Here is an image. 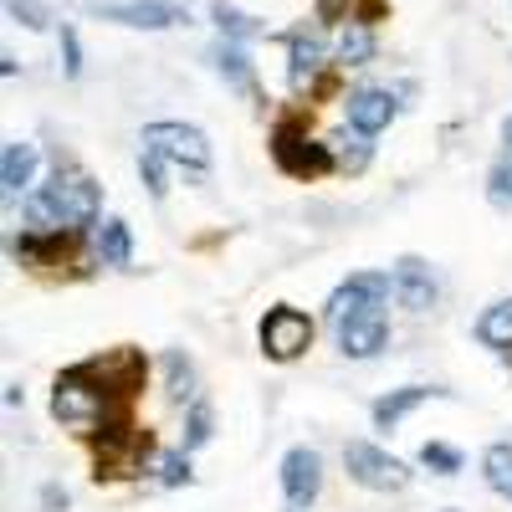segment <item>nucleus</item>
I'll use <instances>...</instances> for the list:
<instances>
[{
    "label": "nucleus",
    "mask_w": 512,
    "mask_h": 512,
    "mask_svg": "<svg viewBox=\"0 0 512 512\" xmlns=\"http://www.w3.org/2000/svg\"><path fill=\"white\" fill-rule=\"evenodd\" d=\"M420 466H431L436 477H456L461 472V451L456 446H441V441H425L420 446Z\"/></svg>",
    "instance_id": "obj_27"
},
{
    "label": "nucleus",
    "mask_w": 512,
    "mask_h": 512,
    "mask_svg": "<svg viewBox=\"0 0 512 512\" xmlns=\"http://www.w3.org/2000/svg\"><path fill=\"white\" fill-rule=\"evenodd\" d=\"M333 344H338V354H344V359H374L384 344H390V318H384V303L344 318V323L333 328Z\"/></svg>",
    "instance_id": "obj_12"
},
{
    "label": "nucleus",
    "mask_w": 512,
    "mask_h": 512,
    "mask_svg": "<svg viewBox=\"0 0 512 512\" xmlns=\"http://www.w3.org/2000/svg\"><path fill=\"white\" fill-rule=\"evenodd\" d=\"M287 52H292V88H328L333 67H338V47H333V31L328 26H297L287 36Z\"/></svg>",
    "instance_id": "obj_5"
},
{
    "label": "nucleus",
    "mask_w": 512,
    "mask_h": 512,
    "mask_svg": "<svg viewBox=\"0 0 512 512\" xmlns=\"http://www.w3.org/2000/svg\"><path fill=\"white\" fill-rule=\"evenodd\" d=\"M477 338L487 349H512V297H502L477 318Z\"/></svg>",
    "instance_id": "obj_24"
},
{
    "label": "nucleus",
    "mask_w": 512,
    "mask_h": 512,
    "mask_svg": "<svg viewBox=\"0 0 512 512\" xmlns=\"http://www.w3.org/2000/svg\"><path fill=\"white\" fill-rule=\"evenodd\" d=\"M441 395L446 390H436V384H405V390H390L384 400H374L369 420H374V431H395L410 410H420L425 400H441Z\"/></svg>",
    "instance_id": "obj_16"
},
{
    "label": "nucleus",
    "mask_w": 512,
    "mask_h": 512,
    "mask_svg": "<svg viewBox=\"0 0 512 512\" xmlns=\"http://www.w3.org/2000/svg\"><path fill=\"white\" fill-rule=\"evenodd\" d=\"M395 113H400V103H395V93L390 88H354L349 93V128L354 134H384V128L395 123Z\"/></svg>",
    "instance_id": "obj_15"
},
{
    "label": "nucleus",
    "mask_w": 512,
    "mask_h": 512,
    "mask_svg": "<svg viewBox=\"0 0 512 512\" xmlns=\"http://www.w3.org/2000/svg\"><path fill=\"white\" fill-rule=\"evenodd\" d=\"M31 185H36V144L11 139L0 149V190H6V200H16V195H31Z\"/></svg>",
    "instance_id": "obj_17"
},
{
    "label": "nucleus",
    "mask_w": 512,
    "mask_h": 512,
    "mask_svg": "<svg viewBox=\"0 0 512 512\" xmlns=\"http://www.w3.org/2000/svg\"><path fill=\"white\" fill-rule=\"evenodd\" d=\"M6 16L21 21V26H31V31H47V26L57 21L47 6H36V0H6Z\"/></svg>",
    "instance_id": "obj_28"
},
{
    "label": "nucleus",
    "mask_w": 512,
    "mask_h": 512,
    "mask_svg": "<svg viewBox=\"0 0 512 512\" xmlns=\"http://www.w3.org/2000/svg\"><path fill=\"white\" fill-rule=\"evenodd\" d=\"M318 487H323V456L313 446H292L282 456V497H287L282 512H313Z\"/></svg>",
    "instance_id": "obj_11"
},
{
    "label": "nucleus",
    "mask_w": 512,
    "mask_h": 512,
    "mask_svg": "<svg viewBox=\"0 0 512 512\" xmlns=\"http://www.w3.org/2000/svg\"><path fill=\"white\" fill-rule=\"evenodd\" d=\"M210 67H216V72L226 77V88H236V93L256 98V72H251V62H246V52L236 47V41H221V47L210 52Z\"/></svg>",
    "instance_id": "obj_20"
},
{
    "label": "nucleus",
    "mask_w": 512,
    "mask_h": 512,
    "mask_svg": "<svg viewBox=\"0 0 512 512\" xmlns=\"http://www.w3.org/2000/svg\"><path fill=\"white\" fill-rule=\"evenodd\" d=\"M77 369H82V379H88L93 390L103 395L108 410H134L144 379H149V359H144L139 349H108V354H98V359H82Z\"/></svg>",
    "instance_id": "obj_3"
},
{
    "label": "nucleus",
    "mask_w": 512,
    "mask_h": 512,
    "mask_svg": "<svg viewBox=\"0 0 512 512\" xmlns=\"http://www.w3.org/2000/svg\"><path fill=\"white\" fill-rule=\"evenodd\" d=\"M103 190L77 164H57L47 185L26 195V231H88L98 226Z\"/></svg>",
    "instance_id": "obj_1"
},
{
    "label": "nucleus",
    "mask_w": 512,
    "mask_h": 512,
    "mask_svg": "<svg viewBox=\"0 0 512 512\" xmlns=\"http://www.w3.org/2000/svg\"><path fill=\"white\" fill-rule=\"evenodd\" d=\"M272 159H277V169H282L287 180H323V175H333V169H338L333 144H318L308 134V118L303 113H292V118H282L272 128Z\"/></svg>",
    "instance_id": "obj_4"
},
{
    "label": "nucleus",
    "mask_w": 512,
    "mask_h": 512,
    "mask_svg": "<svg viewBox=\"0 0 512 512\" xmlns=\"http://www.w3.org/2000/svg\"><path fill=\"white\" fill-rule=\"evenodd\" d=\"M159 482H164V487H180V482H190V461H185V451H169V456H159Z\"/></svg>",
    "instance_id": "obj_32"
},
{
    "label": "nucleus",
    "mask_w": 512,
    "mask_h": 512,
    "mask_svg": "<svg viewBox=\"0 0 512 512\" xmlns=\"http://www.w3.org/2000/svg\"><path fill=\"white\" fill-rule=\"evenodd\" d=\"M482 477H487V487H492L497 497L512 502V446H507V441L487 446V456H482Z\"/></svg>",
    "instance_id": "obj_25"
},
{
    "label": "nucleus",
    "mask_w": 512,
    "mask_h": 512,
    "mask_svg": "<svg viewBox=\"0 0 512 512\" xmlns=\"http://www.w3.org/2000/svg\"><path fill=\"white\" fill-rule=\"evenodd\" d=\"M164 169H169V159H159L154 149H139V180L149 185L154 200H164Z\"/></svg>",
    "instance_id": "obj_30"
},
{
    "label": "nucleus",
    "mask_w": 512,
    "mask_h": 512,
    "mask_svg": "<svg viewBox=\"0 0 512 512\" xmlns=\"http://www.w3.org/2000/svg\"><path fill=\"white\" fill-rule=\"evenodd\" d=\"M62 67H67V77H82V41L67 21H62Z\"/></svg>",
    "instance_id": "obj_33"
},
{
    "label": "nucleus",
    "mask_w": 512,
    "mask_h": 512,
    "mask_svg": "<svg viewBox=\"0 0 512 512\" xmlns=\"http://www.w3.org/2000/svg\"><path fill=\"white\" fill-rule=\"evenodd\" d=\"M333 47H338V67H364L374 57V26H338Z\"/></svg>",
    "instance_id": "obj_23"
},
{
    "label": "nucleus",
    "mask_w": 512,
    "mask_h": 512,
    "mask_svg": "<svg viewBox=\"0 0 512 512\" xmlns=\"http://www.w3.org/2000/svg\"><path fill=\"white\" fill-rule=\"evenodd\" d=\"M390 292H395L390 277H379V272H354L349 282L333 287V297H328V323L338 328L344 318H354V313H364V308H379Z\"/></svg>",
    "instance_id": "obj_13"
},
{
    "label": "nucleus",
    "mask_w": 512,
    "mask_h": 512,
    "mask_svg": "<svg viewBox=\"0 0 512 512\" xmlns=\"http://www.w3.org/2000/svg\"><path fill=\"white\" fill-rule=\"evenodd\" d=\"M256 338H262V354H267V359L292 364V359H303V354L313 349V318L297 313L292 303H277V308H267Z\"/></svg>",
    "instance_id": "obj_8"
},
{
    "label": "nucleus",
    "mask_w": 512,
    "mask_h": 512,
    "mask_svg": "<svg viewBox=\"0 0 512 512\" xmlns=\"http://www.w3.org/2000/svg\"><path fill=\"white\" fill-rule=\"evenodd\" d=\"M98 262L103 267H128V262H134V236H128V221H118V216L98 221Z\"/></svg>",
    "instance_id": "obj_22"
},
{
    "label": "nucleus",
    "mask_w": 512,
    "mask_h": 512,
    "mask_svg": "<svg viewBox=\"0 0 512 512\" xmlns=\"http://www.w3.org/2000/svg\"><path fill=\"white\" fill-rule=\"evenodd\" d=\"M164 374H169V395H175V400H185L190 395V359L185 354H164Z\"/></svg>",
    "instance_id": "obj_31"
},
{
    "label": "nucleus",
    "mask_w": 512,
    "mask_h": 512,
    "mask_svg": "<svg viewBox=\"0 0 512 512\" xmlns=\"http://www.w3.org/2000/svg\"><path fill=\"white\" fill-rule=\"evenodd\" d=\"M390 16L384 0H318V26L338 31V26H379Z\"/></svg>",
    "instance_id": "obj_18"
},
{
    "label": "nucleus",
    "mask_w": 512,
    "mask_h": 512,
    "mask_svg": "<svg viewBox=\"0 0 512 512\" xmlns=\"http://www.w3.org/2000/svg\"><path fill=\"white\" fill-rule=\"evenodd\" d=\"M52 415H57L62 425H98V420L108 415V405H103V395L93 390V384L82 379V369L72 364V369H62L57 384H52Z\"/></svg>",
    "instance_id": "obj_10"
},
{
    "label": "nucleus",
    "mask_w": 512,
    "mask_h": 512,
    "mask_svg": "<svg viewBox=\"0 0 512 512\" xmlns=\"http://www.w3.org/2000/svg\"><path fill=\"white\" fill-rule=\"evenodd\" d=\"M98 21L128 31H169L190 21V6H180V0H108V6H98Z\"/></svg>",
    "instance_id": "obj_9"
},
{
    "label": "nucleus",
    "mask_w": 512,
    "mask_h": 512,
    "mask_svg": "<svg viewBox=\"0 0 512 512\" xmlns=\"http://www.w3.org/2000/svg\"><path fill=\"white\" fill-rule=\"evenodd\" d=\"M210 21H216L221 36L236 41V47H246V41H256V36H267V21H262V16H251V11H241V6H226V0H216V6H210Z\"/></svg>",
    "instance_id": "obj_21"
},
{
    "label": "nucleus",
    "mask_w": 512,
    "mask_h": 512,
    "mask_svg": "<svg viewBox=\"0 0 512 512\" xmlns=\"http://www.w3.org/2000/svg\"><path fill=\"white\" fill-rule=\"evenodd\" d=\"M344 472H349V482H359L369 492H405L410 477H415L400 456L379 451L374 441H349L344 446Z\"/></svg>",
    "instance_id": "obj_7"
},
{
    "label": "nucleus",
    "mask_w": 512,
    "mask_h": 512,
    "mask_svg": "<svg viewBox=\"0 0 512 512\" xmlns=\"http://www.w3.org/2000/svg\"><path fill=\"white\" fill-rule=\"evenodd\" d=\"M88 446H93L98 482H103V477H134V472H144V461L154 451V436L134 420V410H108L88 431Z\"/></svg>",
    "instance_id": "obj_2"
},
{
    "label": "nucleus",
    "mask_w": 512,
    "mask_h": 512,
    "mask_svg": "<svg viewBox=\"0 0 512 512\" xmlns=\"http://www.w3.org/2000/svg\"><path fill=\"white\" fill-rule=\"evenodd\" d=\"M369 134H338L333 139V159H338V169H349V175H359V169L369 164Z\"/></svg>",
    "instance_id": "obj_26"
},
{
    "label": "nucleus",
    "mask_w": 512,
    "mask_h": 512,
    "mask_svg": "<svg viewBox=\"0 0 512 512\" xmlns=\"http://www.w3.org/2000/svg\"><path fill=\"white\" fill-rule=\"evenodd\" d=\"M139 144L154 149V154L169 159V164L190 169V175H205V169H210V139L200 134L195 123H169V118H164V123H144Z\"/></svg>",
    "instance_id": "obj_6"
},
{
    "label": "nucleus",
    "mask_w": 512,
    "mask_h": 512,
    "mask_svg": "<svg viewBox=\"0 0 512 512\" xmlns=\"http://www.w3.org/2000/svg\"><path fill=\"white\" fill-rule=\"evenodd\" d=\"M390 287H395V297L405 308H415V313H425L441 297V282H436V272H431V262H420V256H400L395 262V272H390Z\"/></svg>",
    "instance_id": "obj_14"
},
{
    "label": "nucleus",
    "mask_w": 512,
    "mask_h": 512,
    "mask_svg": "<svg viewBox=\"0 0 512 512\" xmlns=\"http://www.w3.org/2000/svg\"><path fill=\"white\" fill-rule=\"evenodd\" d=\"M210 425H216V420H210V405L195 400V405H190V420H185V451H195V446L210 441Z\"/></svg>",
    "instance_id": "obj_29"
},
{
    "label": "nucleus",
    "mask_w": 512,
    "mask_h": 512,
    "mask_svg": "<svg viewBox=\"0 0 512 512\" xmlns=\"http://www.w3.org/2000/svg\"><path fill=\"white\" fill-rule=\"evenodd\" d=\"M487 200H492V210H502V216L512 210V118L502 128V149L487 169Z\"/></svg>",
    "instance_id": "obj_19"
}]
</instances>
